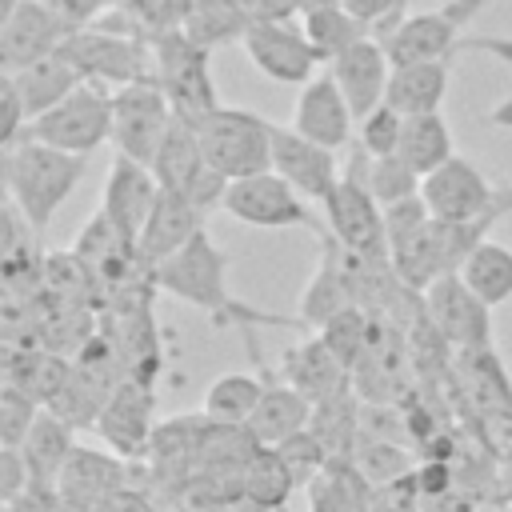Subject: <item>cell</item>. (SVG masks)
Masks as SVG:
<instances>
[{
	"mask_svg": "<svg viewBox=\"0 0 512 512\" xmlns=\"http://www.w3.org/2000/svg\"><path fill=\"white\" fill-rule=\"evenodd\" d=\"M156 272V288L208 312L212 324H240L244 332L252 324H300V320H288V316H276V312H260L244 300H236L228 292V252L216 248V240L204 232H196L176 256H168L164 264L152 268Z\"/></svg>",
	"mask_w": 512,
	"mask_h": 512,
	"instance_id": "6da1fadb",
	"label": "cell"
},
{
	"mask_svg": "<svg viewBox=\"0 0 512 512\" xmlns=\"http://www.w3.org/2000/svg\"><path fill=\"white\" fill-rule=\"evenodd\" d=\"M84 156L48 148L40 140H20L4 148V192L20 208V216L32 224V232H48L60 204L76 192L84 180Z\"/></svg>",
	"mask_w": 512,
	"mask_h": 512,
	"instance_id": "7a4b0ae2",
	"label": "cell"
},
{
	"mask_svg": "<svg viewBox=\"0 0 512 512\" xmlns=\"http://www.w3.org/2000/svg\"><path fill=\"white\" fill-rule=\"evenodd\" d=\"M492 0H448L444 8L404 16L380 44L388 48L392 64H412V60H456V52L480 48L512 60V40H464V24L488 8Z\"/></svg>",
	"mask_w": 512,
	"mask_h": 512,
	"instance_id": "3957f363",
	"label": "cell"
},
{
	"mask_svg": "<svg viewBox=\"0 0 512 512\" xmlns=\"http://www.w3.org/2000/svg\"><path fill=\"white\" fill-rule=\"evenodd\" d=\"M368 152L352 140V164H344L340 184L320 204L328 232L364 260H388V236H384V204L368 188Z\"/></svg>",
	"mask_w": 512,
	"mask_h": 512,
	"instance_id": "277c9868",
	"label": "cell"
},
{
	"mask_svg": "<svg viewBox=\"0 0 512 512\" xmlns=\"http://www.w3.org/2000/svg\"><path fill=\"white\" fill-rule=\"evenodd\" d=\"M200 144L208 164L232 184L244 176L272 172V120L248 112V108H216L200 124Z\"/></svg>",
	"mask_w": 512,
	"mask_h": 512,
	"instance_id": "5b68a950",
	"label": "cell"
},
{
	"mask_svg": "<svg viewBox=\"0 0 512 512\" xmlns=\"http://www.w3.org/2000/svg\"><path fill=\"white\" fill-rule=\"evenodd\" d=\"M60 52H64V56L76 64V72H80L84 80H92V84L128 88V84H148V80H156L152 40L132 36V32H116V28L92 24V28L72 32Z\"/></svg>",
	"mask_w": 512,
	"mask_h": 512,
	"instance_id": "8992f818",
	"label": "cell"
},
{
	"mask_svg": "<svg viewBox=\"0 0 512 512\" xmlns=\"http://www.w3.org/2000/svg\"><path fill=\"white\" fill-rule=\"evenodd\" d=\"M152 60H156V84L172 100L176 116L200 124L208 112L220 108V96H216V84L208 72V48H200L184 28L156 36Z\"/></svg>",
	"mask_w": 512,
	"mask_h": 512,
	"instance_id": "52a82bcc",
	"label": "cell"
},
{
	"mask_svg": "<svg viewBox=\"0 0 512 512\" xmlns=\"http://www.w3.org/2000/svg\"><path fill=\"white\" fill-rule=\"evenodd\" d=\"M24 140H40L48 148L92 156L104 140H112V92L108 84L84 80L68 100H60L52 112L36 116L24 132Z\"/></svg>",
	"mask_w": 512,
	"mask_h": 512,
	"instance_id": "ba28073f",
	"label": "cell"
},
{
	"mask_svg": "<svg viewBox=\"0 0 512 512\" xmlns=\"http://www.w3.org/2000/svg\"><path fill=\"white\" fill-rule=\"evenodd\" d=\"M152 172H156L160 188L188 196V200L200 204L204 212L216 208V204H224L228 180L208 164L204 144H200V132H196V124L184 120V116L172 120V128H168V136H164V144H160V152H156V160H152Z\"/></svg>",
	"mask_w": 512,
	"mask_h": 512,
	"instance_id": "9c48e42d",
	"label": "cell"
},
{
	"mask_svg": "<svg viewBox=\"0 0 512 512\" xmlns=\"http://www.w3.org/2000/svg\"><path fill=\"white\" fill-rule=\"evenodd\" d=\"M232 220L240 224H252V228H308L316 240L328 232V224H320L304 196L276 172H260V176H244V180H232L228 192H224V204H220Z\"/></svg>",
	"mask_w": 512,
	"mask_h": 512,
	"instance_id": "30bf717a",
	"label": "cell"
},
{
	"mask_svg": "<svg viewBox=\"0 0 512 512\" xmlns=\"http://www.w3.org/2000/svg\"><path fill=\"white\" fill-rule=\"evenodd\" d=\"M172 120H176V108L156 80L112 92V140H116V152L128 160H140L152 168Z\"/></svg>",
	"mask_w": 512,
	"mask_h": 512,
	"instance_id": "8fae6325",
	"label": "cell"
},
{
	"mask_svg": "<svg viewBox=\"0 0 512 512\" xmlns=\"http://www.w3.org/2000/svg\"><path fill=\"white\" fill-rule=\"evenodd\" d=\"M420 308L448 348H492V308L464 284L460 272L436 276L420 292Z\"/></svg>",
	"mask_w": 512,
	"mask_h": 512,
	"instance_id": "7c38bea8",
	"label": "cell"
},
{
	"mask_svg": "<svg viewBox=\"0 0 512 512\" xmlns=\"http://www.w3.org/2000/svg\"><path fill=\"white\" fill-rule=\"evenodd\" d=\"M240 44L256 72L276 84H308L316 76V64H324L300 20H252Z\"/></svg>",
	"mask_w": 512,
	"mask_h": 512,
	"instance_id": "4fadbf2b",
	"label": "cell"
},
{
	"mask_svg": "<svg viewBox=\"0 0 512 512\" xmlns=\"http://www.w3.org/2000/svg\"><path fill=\"white\" fill-rule=\"evenodd\" d=\"M96 432L124 460H136V456H144L152 448V432H156V420H152V372L132 368L116 384V392L108 396V404L96 416Z\"/></svg>",
	"mask_w": 512,
	"mask_h": 512,
	"instance_id": "5bb4252c",
	"label": "cell"
},
{
	"mask_svg": "<svg viewBox=\"0 0 512 512\" xmlns=\"http://www.w3.org/2000/svg\"><path fill=\"white\" fill-rule=\"evenodd\" d=\"M316 244H320V264H316V272H312V280H308V288H304V296H300L296 320L320 332V328H324L328 320H336L340 312L360 308V304H356L360 256L348 252L332 232H324Z\"/></svg>",
	"mask_w": 512,
	"mask_h": 512,
	"instance_id": "9a60e30c",
	"label": "cell"
},
{
	"mask_svg": "<svg viewBox=\"0 0 512 512\" xmlns=\"http://www.w3.org/2000/svg\"><path fill=\"white\" fill-rule=\"evenodd\" d=\"M76 28L48 12L40 0H20L8 16H0V64L4 72H20L36 60L56 56Z\"/></svg>",
	"mask_w": 512,
	"mask_h": 512,
	"instance_id": "2e32d148",
	"label": "cell"
},
{
	"mask_svg": "<svg viewBox=\"0 0 512 512\" xmlns=\"http://www.w3.org/2000/svg\"><path fill=\"white\" fill-rule=\"evenodd\" d=\"M156 196H160V180L148 164L140 160H128L116 152L112 168H108V180H104V196H100V208L108 216V224L132 244L140 248V232L156 208Z\"/></svg>",
	"mask_w": 512,
	"mask_h": 512,
	"instance_id": "e0dca14e",
	"label": "cell"
},
{
	"mask_svg": "<svg viewBox=\"0 0 512 512\" xmlns=\"http://www.w3.org/2000/svg\"><path fill=\"white\" fill-rule=\"evenodd\" d=\"M492 196H496V184L464 156H452L448 164H440L436 172L420 180V200L444 224H464V220L484 216Z\"/></svg>",
	"mask_w": 512,
	"mask_h": 512,
	"instance_id": "ac0fdd59",
	"label": "cell"
},
{
	"mask_svg": "<svg viewBox=\"0 0 512 512\" xmlns=\"http://www.w3.org/2000/svg\"><path fill=\"white\" fill-rule=\"evenodd\" d=\"M272 172L284 176L300 196L320 200V204L332 196V188L344 176L332 148L300 136L296 128H284V124H272Z\"/></svg>",
	"mask_w": 512,
	"mask_h": 512,
	"instance_id": "d6986e66",
	"label": "cell"
},
{
	"mask_svg": "<svg viewBox=\"0 0 512 512\" xmlns=\"http://www.w3.org/2000/svg\"><path fill=\"white\" fill-rule=\"evenodd\" d=\"M328 72H332V80L340 84V92H344V100H348V108H352V116H356V124H360V120H364L368 112H376V108L384 104V96H388L392 56H388V48H384L376 36H368V40L352 44L344 56H336V60L328 64Z\"/></svg>",
	"mask_w": 512,
	"mask_h": 512,
	"instance_id": "ffe728a7",
	"label": "cell"
},
{
	"mask_svg": "<svg viewBox=\"0 0 512 512\" xmlns=\"http://www.w3.org/2000/svg\"><path fill=\"white\" fill-rule=\"evenodd\" d=\"M292 128L332 152H340L344 144H352V132H356V116L340 92V84L332 80V72L324 68L320 76H312L304 88H300V100H296V116H292Z\"/></svg>",
	"mask_w": 512,
	"mask_h": 512,
	"instance_id": "44dd1931",
	"label": "cell"
},
{
	"mask_svg": "<svg viewBox=\"0 0 512 512\" xmlns=\"http://www.w3.org/2000/svg\"><path fill=\"white\" fill-rule=\"evenodd\" d=\"M124 480H128L124 456H108V452H96V448H76L72 460L60 472V484H56L60 512H96L100 500L128 488Z\"/></svg>",
	"mask_w": 512,
	"mask_h": 512,
	"instance_id": "7402d4cb",
	"label": "cell"
},
{
	"mask_svg": "<svg viewBox=\"0 0 512 512\" xmlns=\"http://www.w3.org/2000/svg\"><path fill=\"white\" fill-rule=\"evenodd\" d=\"M204 208L200 204H192L188 196H180V192H168V188H160V196H156V208H152V216H148V224H144V232H140V260L148 264V268H156V264H164L168 256H176L196 232H204Z\"/></svg>",
	"mask_w": 512,
	"mask_h": 512,
	"instance_id": "603a6c76",
	"label": "cell"
},
{
	"mask_svg": "<svg viewBox=\"0 0 512 512\" xmlns=\"http://www.w3.org/2000/svg\"><path fill=\"white\" fill-rule=\"evenodd\" d=\"M280 372H284V384L300 388L312 404H324V400L348 392V384H352V372L332 356V348H328L320 336H312V340L288 348Z\"/></svg>",
	"mask_w": 512,
	"mask_h": 512,
	"instance_id": "cb8c5ba5",
	"label": "cell"
},
{
	"mask_svg": "<svg viewBox=\"0 0 512 512\" xmlns=\"http://www.w3.org/2000/svg\"><path fill=\"white\" fill-rule=\"evenodd\" d=\"M448 76H452V60L392 64V80H388L384 104H392L400 116L440 112V104H444V96H448Z\"/></svg>",
	"mask_w": 512,
	"mask_h": 512,
	"instance_id": "d4e9b609",
	"label": "cell"
},
{
	"mask_svg": "<svg viewBox=\"0 0 512 512\" xmlns=\"http://www.w3.org/2000/svg\"><path fill=\"white\" fill-rule=\"evenodd\" d=\"M4 76L12 80L16 96L24 100L28 124H32L36 116L52 112L60 100H68V96L84 84V76L76 72V64H72L64 52H56V56H48V60H36V64H28V68H20V72H4Z\"/></svg>",
	"mask_w": 512,
	"mask_h": 512,
	"instance_id": "484cf974",
	"label": "cell"
},
{
	"mask_svg": "<svg viewBox=\"0 0 512 512\" xmlns=\"http://www.w3.org/2000/svg\"><path fill=\"white\" fill-rule=\"evenodd\" d=\"M312 408L316 404L300 388H292L284 380H268V388H264V396H260V404L248 420V432L264 448H276V444H284L288 436H296L312 424Z\"/></svg>",
	"mask_w": 512,
	"mask_h": 512,
	"instance_id": "4316f807",
	"label": "cell"
},
{
	"mask_svg": "<svg viewBox=\"0 0 512 512\" xmlns=\"http://www.w3.org/2000/svg\"><path fill=\"white\" fill-rule=\"evenodd\" d=\"M24 460H28V472H32V488H44V492H56L60 484V472L64 464L72 460L76 452V440H72V424L60 420L56 412H40V420L32 424L28 440L20 444Z\"/></svg>",
	"mask_w": 512,
	"mask_h": 512,
	"instance_id": "83f0119b",
	"label": "cell"
},
{
	"mask_svg": "<svg viewBox=\"0 0 512 512\" xmlns=\"http://www.w3.org/2000/svg\"><path fill=\"white\" fill-rule=\"evenodd\" d=\"M452 376L472 396L480 416L512 408V380H508V372H504V364L496 360L492 348H464V352H456L452 356Z\"/></svg>",
	"mask_w": 512,
	"mask_h": 512,
	"instance_id": "f1b7e54d",
	"label": "cell"
},
{
	"mask_svg": "<svg viewBox=\"0 0 512 512\" xmlns=\"http://www.w3.org/2000/svg\"><path fill=\"white\" fill-rule=\"evenodd\" d=\"M396 156L424 180L428 172H436L440 164H448L456 156L452 148V128L440 112H424V116H404V132H400V148Z\"/></svg>",
	"mask_w": 512,
	"mask_h": 512,
	"instance_id": "f546056e",
	"label": "cell"
},
{
	"mask_svg": "<svg viewBox=\"0 0 512 512\" xmlns=\"http://www.w3.org/2000/svg\"><path fill=\"white\" fill-rule=\"evenodd\" d=\"M300 24H304V32H308V40H312V48H316V56H320L324 64H332L336 56H344L352 44L376 36L372 24H364L360 16H352L344 4L312 8V12L300 16Z\"/></svg>",
	"mask_w": 512,
	"mask_h": 512,
	"instance_id": "4dcf8cb0",
	"label": "cell"
},
{
	"mask_svg": "<svg viewBox=\"0 0 512 512\" xmlns=\"http://www.w3.org/2000/svg\"><path fill=\"white\" fill-rule=\"evenodd\" d=\"M248 28H252V12L244 8V0H192L184 16V32L208 52L216 44L244 40Z\"/></svg>",
	"mask_w": 512,
	"mask_h": 512,
	"instance_id": "1f68e13d",
	"label": "cell"
},
{
	"mask_svg": "<svg viewBox=\"0 0 512 512\" xmlns=\"http://www.w3.org/2000/svg\"><path fill=\"white\" fill-rule=\"evenodd\" d=\"M460 276L488 308H500L504 300H512V248H504L500 240L476 244L460 264Z\"/></svg>",
	"mask_w": 512,
	"mask_h": 512,
	"instance_id": "d6a6232c",
	"label": "cell"
},
{
	"mask_svg": "<svg viewBox=\"0 0 512 512\" xmlns=\"http://www.w3.org/2000/svg\"><path fill=\"white\" fill-rule=\"evenodd\" d=\"M268 388V376H248V372H224L208 384L204 392V416L216 424H248L260 396Z\"/></svg>",
	"mask_w": 512,
	"mask_h": 512,
	"instance_id": "836d02e7",
	"label": "cell"
},
{
	"mask_svg": "<svg viewBox=\"0 0 512 512\" xmlns=\"http://www.w3.org/2000/svg\"><path fill=\"white\" fill-rule=\"evenodd\" d=\"M240 488H244V500L256 508V512H280L296 488L292 472L284 468V460L276 456V448H260L244 472H240Z\"/></svg>",
	"mask_w": 512,
	"mask_h": 512,
	"instance_id": "e575fe53",
	"label": "cell"
},
{
	"mask_svg": "<svg viewBox=\"0 0 512 512\" xmlns=\"http://www.w3.org/2000/svg\"><path fill=\"white\" fill-rule=\"evenodd\" d=\"M316 336L332 348V356H336L348 372H356L360 360L376 348V340H380V324H376V316H368L364 308H348V312H340L336 320H328Z\"/></svg>",
	"mask_w": 512,
	"mask_h": 512,
	"instance_id": "d590c367",
	"label": "cell"
},
{
	"mask_svg": "<svg viewBox=\"0 0 512 512\" xmlns=\"http://www.w3.org/2000/svg\"><path fill=\"white\" fill-rule=\"evenodd\" d=\"M352 464H356V472H360L372 488L400 484V480H408V476L416 472V464H412V456L404 452V444L364 440V436H360V444H356V452H352Z\"/></svg>",
	"mask_w": 512,
	"mask_h": 512,
	"instance_id": "8d00e7d4",
	"label": "cell"
},
{
	"mask_svg": "<svg viewBox=\"0 0 512 512\" xmlns=\"http://www.w3.org/2000/svg\"><path fill=\"white\" fill-rule=\"evenodd\" d=\"M40 412H44V404L32 392L4 384L0 388V448H20L32 432V424L40 420Z\"/></svg>",
	"mask_w": 512,
	"mask_h": 512,
	"instance_id": "74e56055",
	"label": "cell"
},
{
	"mask_svg": "<svg viewBox=\"0 0 512 512\" xmlns=\"http://www.w3.org/2000/svg\"><path fill=\"white\" fill-rule=\"evenodd\" d=\"M368 188H372V196L384 204V208H392V204H400V200H412V196H420V176L400 160V156H380V160H368Z\"/></svg>",
	"mask_w": 512,
	"mask_h": 512,
	"instance_id": "f35d334b",
	"label": "cell"
},
{
	"mask_svg": "<svg viewBox=\"0 0 512 512\" xmlns=\"http://www.w3.org/2000/svg\"><path fill=\"white\" fill-rule=\"evenodd\" d=\"M276 456L284 460V468L292 472V480H296V484H312V480L332 464V456H328L324 440H320L312 428H304V432L288 436L284 444H276Z\"/></svg>",
	"mask_w": 512,
	"mask_h": 512,
	"instance_id": "ab89813d",
	"label": "cell"
},
{
	"mask_svg": "<svg viewBox=\"0 0 512 512\" xmlns=\"http://www.w3.org/2000/svg\"><path fill=\"white\" fill-rule=\"evenodd\" d=\"M400 132H404V116L392 108V104H380L376 112H368L360 124H356V144L380 160V156H396L400 148Z\"/></svg>",
	"mask_w": 512,
	"mask_h": 512,
	"instance_id": "60d3db41",
	"label": "cell"
},
{
	"mask_svg": "<svg viewBox=\"0 0 512 512\" xmlns=\"http://www.w3.org/2000/svg\"><path fill=\"white\" fill-rule=\"evenodd\" d=\"M352 16H360L364 24H372L376 40H384L404 16H408V0H340Z\"/></svg>",
	"mask_w": 512,
	"mask_h": 512,
	"instance_id": "b9f144b4",
	"label": "cell"
},
{
	"mask_svg": "<svg viewBox=\"0 0 512 512\" xmlns=\"http://www.w3.org/2000/svg\"><path fill=\"white\" fill-rule=\"evenodd\" d=\"M32 492V472L20 448H0V500L16 504L20 496Z\"/></svg>",
	"mask_w": 512,
	"mask_h": 512,
	"instance_id": "7bdbcfd3",
	"label": "cell"
},
{
	"mask_svg": "<svg viewBox=\"0 0 512 512\" xmlns=\"http://www.w3.org/2000/svg\"><path fill=\"white\" fill-rule=\"evenodd\" d=\"M48 12H56L64 24H72L76 32L80 28H92V24H100L120 0H40Z\"/></svg>",
	"mask_w": 512,
	"mask_h": 512,
	"instance_id": "ee69618b",
	"label": "cell"
},
{
	"mask_svg": "<svg viewBox=\"0 0 512 512\" xmlns=\"http://www.w3.org/2000/svg\"><path fill=\"white\" fill-rule=\"evenodd\" d=\"M0 104H4L0 148H12V144H20V140H24V132H28V108H24V100L16 96V88H12V80H8V76L0 80Z\"/></svg>",
	"mask_w": 512,
	"mask_h": 512,
	"instance_id": "f6af8a7d",
	"label": "cell"
},
{
	"mask_svg": "<svg viewBox=\"0 0 512 512\" xmlns=\"http://www.w3.org/2000/svg\"><path fill=\"white\" fill-rule=\"evenodd\" d=\"M96 512H156V504L144 492H136V488H120L108 500H100Z\"/></svg>",
	"mask_w": 512,
	"mask_h": 512,
	"instance_id": "bcb514c9",
	"label": "cell"
},
{
	"mask_svg": "<svg viewBox=\"0 0 512 512\" xmlns=\"http://www.w3.org/2000/svg\"><path fill=\"white\" fill-rule=\"evenodd\" d=\"M476 512H480V508H476ZM484 512H492V508H484Z\"/></svg>",
	"mask_w": 512,
	"mask_h": 512,
	"instance_id": "7dc6e473",
	"label": "cell"
},
{
	"mask_svg": "<svg viewBox=\"0 0 512 512\" xmlns=\"http://www.w3.org/2000/svg\"><path fill=\"white\" fill-rule=\"evenodd\" d=\"M508 512H512V504H508Z\"/></svg>",
	"mask_w": 512,
	"mask_h": 512,
	"instance_id": "c3c4849f",
	"label": "cell"
}]
</instances>
